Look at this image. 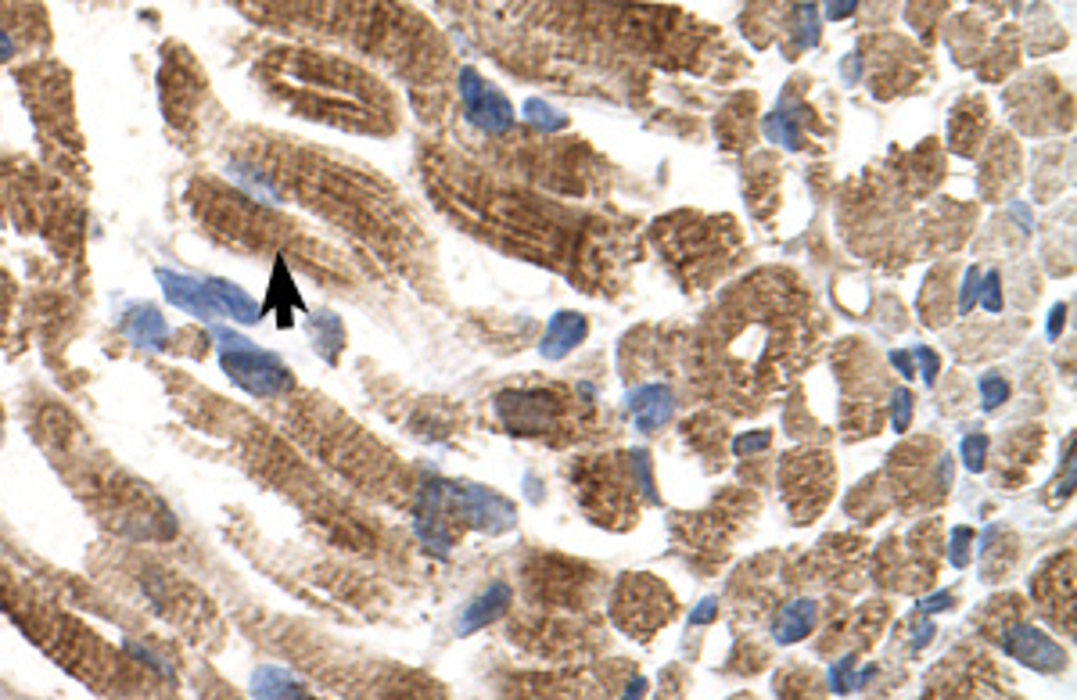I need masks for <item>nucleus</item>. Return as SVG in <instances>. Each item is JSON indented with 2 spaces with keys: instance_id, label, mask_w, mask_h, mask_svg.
Masks as SVG:
<instances>
[{
  "instance_id": "obj_25",
  "label": "nucleus",
  "mask_w": 1077,
  "mask_h": 700,
  "mask_svg": "<svg viewBox=\"0 0 1077 700\" xmlns=\"http://www.w3.org/2000/svg\"><path fill=\"white\" fill-rule=\"evenodd\" d=\"M970 539H973L970 528H955L952 532V553H948V557H952L955 568H966V543H970Z\"/></svg>"
},
{
  "instance_id": "obj_11",
  "label": "nucleus",
  "mask_w": 1077,
  "mask_h": 700,
  "mask_svg": "<svg viewBox=\"0 0 1077 700\" xmlns=\"http://www.w3.org/2000/svg\"><path fill=\"white\" fill-rule=\"evenodd\" d=\"M205 288L212 291V298H216V306L223 309V316H234V320H241V324H259V320H263V309L255 306L252 298L237 288V284H227V280L212 277V280H205Z\"/></svg>"
},
{
  "instance_id": "obj_4",
  "label": "nucleus",
  "mask_w": 1077,
  "mask_h": 700,
  "mask_svg": "<svg viewBox=\"0 0 1077 700\" xmlns=\"http://www.w3.org/2000/svg\"><path fill=\"white\" fill-rule=\"evenodd\" d=\"M1002 650L1009 657H1016L1020 665H1031L1038 672H1060L1067 665V650L1049 636V632H1038L1031 625H1016L1002 636Z\"/></svg>"
},
{
  "instance_id": "obj_30",
  "label": "nucleus",
  "mask_w": 1077,
  "mask_h": 700,
  "mask_svg": "<svg viewBox=\"0 0 1077 700\" xmlns=\"http://www.w3.org/2000/svg\"><path fill=\"white\" fill-rule=\"evenodd\" d=\"M920 607H923V611H945V607H952V596H948V593L930 596L927 604H920Z\"/></svg>"
},
{
  "instance_id": "obj_28",
  "label": "nucleus",
  "mask_w": 1077,
  "mask_h": 700,
  "mask_svg": "<svg viewBox=\"0 0 1077 700\" xmlns=\"http://www.w3.org/2000/svg\"><path fill=\"white\" fill-rule=\"evenodd\" d=\"M715 614H718V604L715 600H701V607L690 614V625H708L715 622Z\"/></svg>"
},
{
  "instance_id": "obj_9",
  "label": "nucleus",
  "mask_w": 1077,
  "mask_h": 700,
  "mask_svg": "<svg viewBox=\"0 0 1077 700\" xmlns=\"http://www.w3.org/2000/svg\"><path fill=\"white\" fill-rule=\"evenodd\" d=\"M123 334L133 345H141V349H166V342H169L166 320H162L158 309H151V306L130 309L123 320Z\"/></svg>"
},
{
  "instance_id": "obj_24",
  "label": "nucleus",
  "mask_w": 1077,
  "mask_h": 700,
  "mask_svg": "<svg viewBox=\"0 0 1077 700\" xmlns=\"http://www.w3.org/2000/svg\"><path fill=\"white\" fill-rule=\"evenodd\" d=\"M999 273H988V277H981V298H984V306L991 309V313H999L1002 309V291H999Z\"/></svg>"
},
{
  "instance_id": "obj_31",
  "label": "nucleus",
  "mask_w": 1077,
  "mask_h": 700,
  "mask_svg": "<svg viewBox=\"0 0 1077 700\" xmlns=\"http://www.w3.org/2000/svg\"><path fill=\"white\" fill-rule=\"evenodd\" d=\"M891 363H894L898 370H902L905 377H912V359L905 356V352H891Z\"/></svg>"
},
{
  "instance_id": "obj_29",
  "label": "nucleus",
  "mask_w": 1077,
  "mask_h": 700,
  "mask_svg": "<svg viewBox=\"0 0 1077 700\" xmlns=\"http://www.w3.org/2000/svg\"><path fill=\"white\" fill-rule=\"evenodd\" d=\"M1063 320H1067V309H1063V306H1056V309H1052V320H1049V338H1060Z\"/></svg>"
},
{
  "instance_id": "obj_1",
  "label": "nucleus",
  "mask_w": 1077,
  "mask_h": 700,
  "mask_svg": "<svg viewBox=\"0 0 1077 700\" xmlns=\"http://www.w3.org/2000/svg\"><path fill=\"white\" fill-rule=\"evenodd\" d=\"M216 342H219V352H223V356H219L223 359V370H227L245 392L270 399V395H281L291 388V374L284 370L281 359L270 356V352H259L248 338L227 331V327H216Z\"/></svg>"
},
{
  "instance_id": "obj_7",
  "label": "nucleus",
  "mask_w": 1077,
  "mask_h": 700,
  "mask_svg": "<svg viewBox=\"0 0 1077 700\" xmlns=\"http://www.w3.org/2000/svg\"><path fill=\"white\" fill-rule=\"evenodd\" d=\"M629 410H632V420H636V428L640 431L665 428L675 410L672 392H668L665 385H647V388H640V392H632Z\"/></svg>"
},
{
  "instance_id": "obj_20",
  "label": "nucleus",
  "mask_w": 1077,
  "mask_h": 700,
  "mask_svg": "<svg viewBox=\"0 0 1077 700\" xmlns=\"http://www.w3.org/2000/svg\"><path fill=\"white\" fill-rule=\"evenodd\" d=\"M912 359H916V367H920L923 381H927V385H934V381H937V370H941V359H937V352L927 349V345H916Z\"/></svg>"
},
{
  "instance_id": "obj_32",
  "label": "nucleus",
  "mask_w": 1077,
  "mask_h": 700,
  "mask_svg": "<svg viewBox=\"0 0 1077 700\" xmlns=\"http://www.w3.org/2000/svg\"><path fill=\"white\" fill-rule=\"evenodd\" d=\"M930 632H934V625L923 622V629L916 632V647H927V643H930Z\"/></svg>"
},
{
  "instance_id": "obj_19",
  "label": "nucleus",
  "mask_w": 1077,
  "mask_h": 700,
  "mask_svg": "<svg viewBox=\"0 0 1077 700\" xmlns=\"http://www.w3.org/2000/svg\"><path fill=\"white\" fill-rule=\"evenodd\" d=\"M984 456H988V438L984 435H970L963 442V460L970 471H981L984 467Z\"/></svg>"
},
{
  "instance_id": "obj_5",
  "label": "nucleus",
  "mask_w": 1077,
  "mask_h": 700,
  "mask_svg": "<svg viewBox=\"0 0 1077 700\" xmlns=\"http://www.w3.org/2000/svg\"><path fill=\"white\" fill-rule=\"evenodd\" d=\"M553 399L546 392H503L496 410L500 417L507 420V428L514 435H539L546 431V420H550Z\"/></svg>"
},
{
  "instance_id": "obj_8",
  "label": "nucleus",
  "mask_w": 1077,
  "mask_h": 700,
  "mask_svg": "<svg viewBox=\"0 0 1077 700\" xmlns=\"http://www.w3.org/2000/svg\"><path fill=\"white\" fill-rule=\"evenodd\" d=\"M586 331H589V324H586V316H582V313H557L550 320V327H546V334H543V356L546 359H564L571 349H575V345H582Z\"/></svg>"
},
{
  "instance_id": "obj_33",
  "label": "nucleus",
  "mask_w": 1077,
  "mask_h": 700,
  "mask_svg": "<svg viewBox=\"0 0 1077 700\" xmlns=\"http://www.w3.org/2000/svg\"><path fill=\"white\" fill-rule=\"evenodd\" d=\"M11 51H15V47H11V40L0 33V58H11Z\"/></svg>"
},
{
  "instance_id": "obj_27",
  "label": "nucleus",
  "mask_w": 1077,
  "mask_h": 700,
  "mask_svg": "<svg viewBox=\"0 0 1077 700\" xmlns=\"http://www.w3.org/2000/svg\"><path fill=\"white\" fill-rule=\"evenodd\" d=\"M977 298H981V273L970 270L966 273V284H963V313H970Z\"/></svg>"
},
{
  "instance_id": "obj_6",
  "label": "nucleus",
  "mask_w": 1077,
  "mask_h": 700,
  "mask_svg": "<svg viewBox=\"0 0 1077 700\" xmlns=\"http://www.w3.org/2000/svg\"><path fill=\"white\" fill-rule=\"evenodd\" d=\"M158 280H162V288H166L169 302H173V306H180V309H187V313L198 316V320H216V316H223V309L216 306L212 291L205 288V280H194V277H184V273H169V270H158Z\"/></svg>"
},
{
  "instance_id": "obj_18",
  "label": "nucleus",
  "mask_w": 1077,
  "mask_h": 700,
  "mask_svg": "<svg viewBox=\"0 0 1077 700\" xmlns=\"http://www.w3.org/2000/svg\"><path fill=\"white\" fill-rule=\"evenodd\" d=\"M894 403H891V428L894 431H909V420H912V395L905 392V388H898V392L891 395Z\"/></svg>"
},
{
  "instance_id": "obj_17",
  "label": "nucleus",
  "mask_w": 1077,
  "mask_h": 700,
  "mask_svg": "<svg viewBox=\"0 0 1077 700\" xmlns=\"http://www.w3.org/2000/svg\"><path fill=\"white\" fill-rule=\"evenodd\" d=\"M981 399H984V410H999V406L1009 399L1006 377L984 374V377H981Z\"/></svg>"
},
{
  "instance_id": "obj_22",
  "label": "nucleus",
  "mask_w": 1077,
  "mask_h": 700,
  "mask_svg": "<svg viewBox=\"0 0 1077 700\" xmlns=\"http://www.w3.org/2000/svg\"><path fill=\"white\" fill-rule=\"evenodd\" d=\"M769 442H772V435H769V431H754V435H740V438H736V442H733V453H736V456L762 453V449L769 446Z\"/></svg>"
},
{
  "instance_id": "obj_10",
  "label": "nucleus",
  "mask_w": 1077,
  "mask_h": 700,
  "mask_svg": "<svg viewBox=\"0 0 1077 700\" xmlns=\"http://www.w3.org/2000/svg\"><path fill=\"white\" fill-rule=\"evenodd\" d=\"M507 604H510V586H503V582L489 586L464 611V618H460V636H471V632H478V629H485L489 622H496V618L507 611Z\"/></svg>"
},
{
  "instance_id": "obj_26",
  "label": "nucleus",
  "mask_w": 1077,
  "mask_h": 700,
  "mask_svg": "<svg viewBox=\"0 0 1077 700\" xmlns=\"http://www.w3.org/2000/svg\"><path fill=\"white\" fill-rule=\"evenodd\" d=\"M855 8H859V0H823V11L830 22H841V18L855 15Z\"/></svg>"
},
{
  "instance_id": "obj_2",
  "label": "nucleus",
  "mask_w": 1077,
  "mask_h": 700,
  "mask_svg": "<svg viewBox=\"0 0 1077 700\" xmlns=\"http://www.w3.org/2000/svg\"><path fill=\"white\" fill-rule=\"evenodd\" d=\"M460 101H464L467 123L478 126L482 133L500 137V133H507L510 126H514V108H510V101L492 87V83H485L471 65L460 69Z\"/></svg>"
},
{
  "instance_id": "obj_21",
  "label": "nucleus",
  "mask_w": 1077,
  "mask_h": 700,
  "mask_svg": "<svg viewBox=\"0 0 1077 700\" xmlns=\"http://www.w3.org/2000/svg\"><path fill=\"white\" fill-rule=\"evenodd\" d=\"M797 26H801V44H805V47H815V40H819V18H815V8H812V4H805V8H797Z\"/></svg>"
},
{
  "instance_id": "obj_13",
  "label": "nucleus",
  "mask_w": 1077,
  "mask_h": 700,
  "mask_svg": "<svg viewBox=\"0 0 1077 700\" xmlns=\"http://www.w3.org/2000/svg\"><path fill=\"white\" fill-rule=\"evenodd\" d=\"M313 342H316V349L324 352V359H331V363H334V359H338V349L345 345L342 320H338V316H331V313H316L313 316Z\"/></svg>"
},
{
  "instance_id": "obj_3",
  "label": "nucleus",
  "mask_w": 1077,
  "mask_h": 700,
  "mask_svg": "<svg viewBox=\"0 0 1077 700\" xmlns=\"http://www.w3.org/2000/svg\"><path fill=\"white\" fill-rule=\"evenodd\" d=\"M446 503L453 507V514L485 528V532H507L517 521L510 499L496 496L489 489H474V485H446Z\"/></svg>"
},
{
  "instance_id": "obj_16",
  "label": "nucleus",
  "mask_w": 1077,
  "mask_h": 700,
  "mask_svg": "<svg viewBox=\"0 0 1077 700\" xmlns=\"http://www.w3.org/2000/svg\"><path fill=\"white\" fill-rule=\"evenodd\" d=\"M525 115H528V123L539 126V130H546V133L564 130V126H568V115H561L557 108H550L546 101H539V97L525 101Z\"/></svg>"
},
{
  "instance_id": "obj_12",
  "label": "nucleus",
  "mask_w": 1077,
  "mask_h": 700,
  "mask_svg": "<svg viewBox=\"0 0 1077 700\" xmlns=\"http://www.w3.org/2000/svg\"><path fill=\"white\" fill-rule=\"evenodd\" d=\"M815 629V604L812 600H794L780 611V618L772 622V636L780 643H797Z\"/></svg>"
},
{
  "instance_id": "obj_15",
  "label": "nucleus",
  "mask_w": 1077,
  "mask_h": 700,
  "mask_svg": "<svg viewBox=\"0 0 1077 700\" xmlns=\"http://www.w3.org/2000/svg\"><path fill=\"white\" fill-rule=\"evenodd\" d=\"M765 137H769L772 144H783V148H801V130H797L794 119H790L783 108H776V112L765 119Z\"/></svg>"
},
{
  "instance_id": "obj_14",
  "label": "nucleus",
  "mask_w": 1077,
  "mask_h": 700,
  "mask_svg": "<svg viewBox=\"0 0 1077 700\" xmlns=\"http://www.w3.org/2000/svg\"><path fill=\"white\" fill-rule=\"evenodd\" d=\"M270 302H281V327L291 324V316H288V306H302V298H298L295 291V280H291L288 266L277 263V270H273V284H270Z\"/></svg>"
},
{
  "instance_id": "obj_23",
  "label": "nucleus",
  "mask_w": 1077,
  "mask_h": 700,
  "mask_svg": "<svg viewBox=\"0 0 1077 700\" xmlns=\"http://www.w3.org/2000/svg\"><path fill=\"white\" fill-rule=\"evenodd\" d=\"M851 668H855V661L848 657V661H841V665L830 672L833 693H851V690H855V675H851Z\"/></svg>"
}]
</instances>
